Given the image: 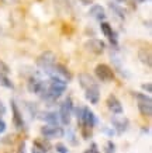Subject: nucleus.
<instances>
[{"label":"nucleus","mask_w":152,"mask_h":153,"mask_svg":"<svg viewBox=\"0 0 152 153\" xmlns=\"http://www.w3.org/2000/svg\"><path fill=\"white\" fill-rule=\"evenodd\" d=\"M55 60H56V56H55L54 52L45 51V52H42L41 55L37 58V66L41 70H44L45 73L51 74L52 73L54 66H55Z\"/></svg>","instance_id":"f257e3e1"},{"label":"nucleus","mask_w":152,"mask_h":153,"mask_svg":"<svg viewBox=\"0 0 152 153\" xmlns=\"http://www.w3.org/2000/svg\"><path fill=\"white\" fill-rule=\"evenodd\" d=\"M72 112H73V104H72V100L70 97H68L62 104H61L59 112H58V117H59V121L64 124V125H69L70 124V118H72Z\"/></svg>","instance_id":"f03ea898"},{"label":"nucleus","mask_w":152,"mask_h":153,"mask_svg":"<svg viewBox=\"0 0 152 153\" xmlns=\"http://www.w3.org/2000/svg\"><path fill=\"white\" fill-rule=\"evenodd\" d=\"M137 105H138L139 112L144 117H151L152 115V100L149 96H145L142 93H137Z\"/></svg>","instance_id":"7ed1b4c3"},{"label":"nucleus","mask_w":152,"mask_h":153,"mask_svg":"<svg viewBox=\"0 0 152 153\" xmlns=\"http://www.w3.org/2000/svg\"><path fill=\"white\" fill-rule=\"evenodd\" d=\"M41 135L45 139H56L64 136L65 131L59 125H44L41 128Z\"/></svg>","instance_id":"20e7f679"},{"label":"nucleus","mask_w":152,"mask_h":153,"mask_svg":"<svg viewBox=\"0 0 152 153\" xmlns=\"http://www.w3.org/2000/svg\"><path fill=\"white\" fill-rule=\"evenodd\" d=\"M94 73H96L97 79L100 80V82H111V80H114V72L106 63L97 65L96 69H94Z\"/></svg>","instance_id":"39448f33"},{"label":"nucleus","mask_w":152,"mask_h":153,"mask_svg":"<svg viewBox=\"0 0 152 153\" xmlns=\"http://www.w3.org/2000/svg\"><path fill=\"white\" fill-rule=\"evenodd\" d=\"M97 124V118L89 107H82V118H80V126L92 129Z\"/></svg>","instance_id":"423d86ee"},{"label":"nucleus","mask_w":152,"mask_h":153,"mask_svg":"<svg viewBox=\"0 0 152 153\" xmlns=\"http://www.w3.org/2000/svg\"><path fill=\"white\" fill-rule=\"evenodd\" d=\"M85 49L89 52H92L94 55H100L104 52L106 49V44L104 41H101V39H97V38H92V39H89V41L85 42Z\"/></svg>","instance_id":"0eeeda50"},{"label":"nucleus","mask_w":152,"mask_h":153,"mask_svg":"<svg viewBox=\"0 0 152 153\" xmlns=\"http://www.w3.org/2000/svg\"><path fill=\"white\" fill-rule=\"evenodd\" d=\"M111 124H113L114 129L117 131L118 134H123V132H125L127 128H128L130 121H128V118H125L124 115L120 114V115H114L111 118Z\"/></svg>","instance_id":"6e6552de"},{"label":"nucleus","mask_w":152,"mask_h":153,"mask_svg":"<svg viewBox=\"0 0 152 153\" xmlns=\"http://www.w3.org/2000/svg\"><path fill=\"white\" fill-rule=\"evenodd\" d=\"M107 107H109V110H110L114 115H120L123 114V104L120 102V100L115 97L114 94H110L109 97H107Z\"/></svg>","instance_id":"1a4fd4ad"},{"label":"nucleus","mask_w":152,"mask_h":153,"mask_svg":"<svg viewBox=\"0 0 152 153\" xmlns=\"http://www.w3.org/2000/svg\"><path fill=\"white\" fill-rule=\"evenodd\" d=\"M89 16L93 17L94 20L97 21H103V20L107 17V13H106V9L100 4H93L89 10Z\"/></svg>","instance_id":"9d476101"},{"label":"nucleus","mask_w":152,"mask_h":153,"mask_svg":"<svg viewBox=\"0 0 152 153\" xmlns=\"http://www.w3.org/2000/svg\"><path fill=\"white\" fill-rule=\"evenodd\" d=\"M11 110H13V124L17 129H23L24 128V120L21 115V111L19 110V107L14 101H11Z\"/></svg>","instance_id":"9b49d317"},{"label":"nucleus","mask_w":152,"mask_h":153,"mask_svg":"<svg viewBox=\"0 0 152 153\" xmlns=\"http://www.w3.org/2000/svg\"><path fill=\"white\" fill-rule=\"evenodd\" d=\"M85 97L89 102L92 104H97L99 100H100V90H99V86H93V87H89L85 90Z\"/></svg>","instance_id":"f8f14e48"},{"label":"nucleus","mask_w":152,"mask_h":153,"mask_svg":"<svg viewBox=\"0 0 152 153\" xmlns=\"http://www.w3.org/2000/svg\"><path fill=\"white\" fill-rule=\"evenodd\" d=\"M38 118L42 121H45L48 125H58V122H59V117L54 111L40 112V114H38Z\"/></svg>","instance_id":"ddd939ff"},{"label":"nucleus","mask_w":152,"mask_h":153,"mask_svg":"<svg viewBox=\"0 0 152 153\" xmlns=\"http://www.w3.org/2000/svg\"><path fill=\"white\" fill-rule=\"evenodd\" d=\"M78 80H79V84H80L85 90L89 87H93V86H97L96 80L93 79V76H90L89 73H80L78 76Z\"/></svg>","instance_id":"4468645a"},{"label":"nucleus","mask_w":152,"mask_h":153,"mask_svg":"<svg viewBox=\"0 0 152 153\" xmlns=\"http://www.w3.org/2000/svg\"><path fill=\"white\" fill-rule=\"evenodd\" d=\"M138 58H139V60L142 62L144 65H147L148 68H151V65H152V55H151V49H149V48H142V49H139Z\"/></svg>","instance_id":"2eb2a0df"},{"label":"nucleus","mask_w":152,"mask_h":153,"mask_svg":"<svg viewBox=\"0 0 152 153\" xmlns=\"http://www.w3.org/2000/svg\"><path fill=\"white\" fill-rule=\"evenodd\" d=\"M100 30H101V33L104 34L109 39L111 38V35L114 34V31H113V28H111V24L106 23V21H101L100 23Z\"/></svg>","instance_id":"dca6fc26"},{"label":"nucleus","mask_w":152,"mask_h":153,"mask_svg":"<svg viewBox=\"0 0 152 153\" xmlns=\"http://www.w3.org/2000/svg\"><path fill=\"white\" fill-rule=\"evenodd\" d=\"M109 6H110L111 10H114L115 14H117L120 19H125V16H127V14H125V10L123 9L120 4H115V3H111V1H110V3H109Z\"/></svg>","instance_id":"f3484780"},{"label":"nucleus","mask_w":152,"mask_h":153,"mask_svg":"<svg viewBox=\"0 0 152 153\" xmlns=\"http://www.w3.org/2000/svg\"><path fill=\"white\" fill-rule=\"evenodd\" d=\"M55 3H56L58 7H62V9H69L70 7L69 0H55Z\"/></svg>","instance_id":"a211bd4d"},{"label":"nucleus","mask_w":152,"mask_h":153,"mask_svg":"<svg viewBox=\"0 0 152 153\" xmlns=\"http://www.w3.org/2000/svg\"><path fill=\"white\" fill-rule=\"evenodd\" d=\"M55 150L58 153H69L68 152V148H66L64 143H56L55 145Z\"/></svg>","instance_id":"6ab92c4d"},{"label":"nucleus","mask_w":152,"mask_h":153,"mask_svg":"<svg viewBox=\"0 0 152 153\" xmlns=\"http://www.w3.org/2000/svg\"><path fill=\"white\" fill-rule=\"evenodd\" d=\"M106 153H115V145L111 140L106 143Z\"/></svg>","instance_id":"aec40b11"},{"label":"nucleus","mask_w":152,"mask_h":153,"mask_svg":"<svg viewBox=\"0 0 152 153\" xmlns=\"http://www.w3.org/2000/svg\"><path fill=\"white\" fill-rule=\"evenodd\" d=\"M83 153H100V152H99V149H97V145L96 143H92V145H90V148L86 149Z\"/></svg>","instance_id":"412c9836"},{"label":"nucleus","mask_w":152,"mask_h":153,"mask_svg":"<svg viewBox=\"0 0 152 153\" xmlns=\"http://www.w3.org/2000/svg\"><path fill=\"white\" fill-rule=\"evenodd\" d=\"M7 72H9V68H7V66H6L4 63H3V62L0 60V73L6 74V73H7Z\"/></svg>","instance_id":"4be33fe9"},{"label":"nucleus","mask_w":152,"mask_h":153,"mask_svg":"<svg viewBox=\"0 0 152 153\" xmlns=\"http://www.w3.org/2000/svg\"><path fill=\"white\" fill-rule=\"evenodd\" d=\"M142 88H144V90H147L148 93H151V91H152V86H151V83H145V84H142Z\"/></svg>","instance_id":"5701e85b"},{"label":"nucleus","mask_w":152,"mask_h":153,"mask_svg":"<svg viewBox=\"0 0 152 153\" xmlns=\"http://www.w3.org/2000/svg\"><path fill=\"white\" fill-rule=\"evenodd\" d=\"M17 153H25V142H21V145H20Z\"/></svg>","instance_id":"b1692460"},{"label":"nucleus","mask_w":152,"mask_h":153,"mask_svg":"<svg viewBox=\"0 0 152 153\" xmlns=\"http://www.w3.org/2000/svg\"><path fill=\"white\" fill-rule=\"evenodd\" d=\"M4 131H6V122L0 120V134H3Z\"/></svg>","instance_id":"393cba45"},{"label":"nucleus","mask_w":152,"mask_h":153,"mask_svg":"<svg viewBox=\"0 0 152 153\" xmlns=\"http://www.w3.org/2000/svg\"><path fill=\"white\" fill-rule=\"evenodd\" d=\"M3 3H6V4H16V3H19L20 0H1Z\"/></svg>","instance_id":"a878e982"},{"label":"nucleus","mask_w":152,"mask_h":153,"mask_svg":"<svg viewBox=\"0 0 152 153\" xmlns=\"http://www.w3.org/2000/svg\"><path fill=\"white\" fill-rule=\"evenodd\" d=\"M31 153H46L45 150H41V149H38V148H35V146H34V148L31 149Z\"/></svg>","instance_id":"bb28decb"},{"label":"nucleus","mask_w":152,"mask_h":153,"mask_svg":"<svg viewBox=\"0 0 152 153\" xmlns=\"http://www.w3.org/2000/svg\"><path fill=\"white\" fill-rule=\"evenodd\" d=\"M80 3L85 6H89V4H92L93 3V0H80Z\"/></svg>","instance_id":"cd10ccee"},{"label":"nucleus","mask_w":152,"mask_h":153,"mask_svg":"<svg viewBox=\"0 0 152 153\" xmlns=\"http://www.w3.org/2000/svg\"><path fill=\"white\" fill-rule=\"evenodd\" d=\"M3 112H4V107H3L1 101H0V114H3Z\"/></svg>","instance_id":"c85d7f7f"},{"label":"nucleus","mask_w":152,"mask_h":153,"mask_svg":"<svg viewBox=\"0 0 152 153\" xmlns=\"http://www.w3.org/2000/svg\"><path fill=\"white\" fill-rule=\"evenodd\" d=\"M135 1H137V3H145L147 0H135Z\"/></svg>","instance_id":"c756f323"},{"label":"nucleus","mask_w":152,"mask_h":153,"mask_svg":"<svg viewBox=\"0 0 152 153\" xmlns=\"http://www.w3.org/2000/svg\"><path fill=\"white\" fill-rule=\"evenodd\" d=\"M115 1H118V3H124V1H127V0H115Z\"/></svg>","instance_id":"7c9ffc66"}]
</instances>
